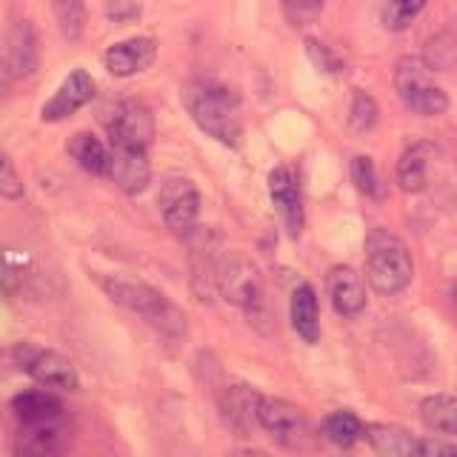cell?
Segmentation results:
<instances>
[{"label": "cell", "instance_id": "83f0119b", "mask_svg": "<svg viewBox=\"0 0 457 457\" xmlns=\"http://www.w3.org/2000/svg\"><path fill=\"white\" fill-rule=\"evenodd\" d=\"M352 180H354L357 189H361L363 195H369V197H380L383 195L378 169H375V163H371V157H366V154L354 157V161H352Z\"/></svg>", "mask_w": 457, "mask_h": 457}, {"label": "cell", "instance_id": "4fadbf2b", "mask_svg": "<svg viewBox=\"0 0 457 457\" xmlns=\"http://www.w3.org/2000/svg\"><path fill=\"white\" fill-rule=\"evenodd\" d=\"M326 289L332 297V306L343 318H354L366 309V283L352 266H332L326 275Z\"/></svg>", "mask_w": 457, "mask_h": 457}, {"label": "cell", "instance_id": "30bf717a", "mask_svg": "<svg viewBox=\"0 0 457 457\" xmlns=\"http://www.w3.org/2000/svg\"><path fill=\"white\" fill-rule=\"evenodd\" d=\"M95 97V80L86 69H75L69 71L66 80L57 86V92L43 104L40 109V118L46 123H57V120H66L71 118L78 109H83L89 100Z\"/></svg>", "mask_w": 457, "mask_h": 457}, {"label": "cell", "instance_id": "5bb4252c", "mask_svg": "<svg viewBox=\"0 0 457 457\" xmlns=\"http://www.w3.org/2000/svg\"><path fill=\"white\" fill-rule=\"evenodd\" d=\"M109 178L118 183V189L126 195H140L152 180V166L146 149H123L112 146V166Z\"/></svg>", "mask_w": 457, "mask_h": 457}, {"label": "cell", "instance_id": "9a60e30c", "mask_svg": "<svg viewBox=\"0 0 457 457\" xmlns=\"http://www.w3.org/2000/svg\"><path fill=\"white\" fill-rule=\"evenodd\" d=\"M257 395L252 386H228L220 397V420L237 437H249L257 426Z\"/></svg>", "mask_w": 457, "mask_h": 457}, {"label": "cell", "instance_id": "7c38bea8", "mask_svg": "<svg viewBox=\"0 0 457 457\" xmlns=\"http://www.w3.org/2000/svg\"><path fill=\"white\" fill-rule=\"evenodd\" d=\"M154 57H157V40L140 35L109 46L104 54V66L114 78H135L154 63Z\"/></svg>", "mask_w": 457, "mask_h": 457}, {"label": "cell", "instance_id": "f546056e", "mask_svg": "<svg viewBox=\"0 0 457 457\" xmlns=\"http://www.w3.org/2000/svg\"><path fill=\"white\" fill-rule=\"evenodd\" d=\"M326 0H283V12H286V21L292 26H306L320 14Z\"/></svg>", "mask_w": 457, "mask_h": 457}, {"label": "cell", "instance_id": "603a6c76", "mask_svg": "<svg viewBox=\"0 0 457 457\" xmlns=\"http://www.w3.org/2000/svg\"><path fill=\"white\" fill-rule=\"evenodd\" d=\"M320 435L328 443H332V446H337V449H352L354 443L366 435V426L361 423L357 414L340 409V411L326 414L323 423H320Z\"/></svg>", "mask_w": 457, "mask_h": 457}, {"label": "cell", "instance_id": "e0dca14e", "mask_svg": "<svg viewBox=\"0 0 457 457\" xmlns=\"http://www.w3.org/2000/svg\"><path fill=\"white\" fill-rule=\"evenodd\" d=\"M6 61H9L12 75H18V78L35 75V69L40 63V46L29 21H18L12 26L9 40H6Z\"/></svg>", "mask_w": 457, "mask_h": 457}, {"label": "cell", "instance_id": "4dcf8cb0", "mask_svg": "<svg viewBox=\"0 0 457 457\" xmlns=\"http://www.w3.org/2000/svg\"><path fill=\"white\" fill-rule=\"evenodd\" d=\"M446 52L457 57V40H454L452 35H437V37L428 40L426 61L432 63V69H435V71H437V69H446V66H452V61L446 57Z\"/></svg>", "mask_w": 457, "mask_h": 457}, {"label": "cell", "instance_id": "44dd1931", "mask_svg": "<svg viewBox=\"0 0 457 457\" xmlns=\"http://www.w3.org/2000/svg\"><path fill=\"white\" fill-rule=\"evenodd\" d=\"M369 446L375 449L378 454L386 457H418V437L406 428L400 426H389V423H375V426H366V435Z\"/></svg>", "mask_w": 457, "mask_h": 457}, {"label": "cell", "instance_id": "7402d4cb", "mask_svg": "<svg viewBox=\"0 0 457 457\" xmlns=\"http://www.w3.org/2000/svg\"><path fill=\"white\" fill-rule=\"evenodd\" d=\"M69 154L83 171H89L95 178L109 175L112 166V152L104 146V140L95 137L92 132H78L75 137L69 140Z\"/></svg>", "mask_w": 457, "mask_h": 457}, {"label": "cell", "instance_id": "cb8c5ba5", "mask_svg": "<svg viewBox=\"0 0 457 457\" xmlns=\"http://www.w3.org/2000/svg\"><path fill=\"white\" fill-rule=\"evenodd\" d=\"M420 420L437 435L457 437V400L449 395H432L420 403Z\"/></svg>", "mask_w": 457, "mask_h": 457}, {"label": "cell", "instance_id": "3957f363", "mask_svg": "<svg viewBox=\"0 0 457 457\" xmlns=\"http://www.w3.org/2000/svg\"><path fill=\"white\" fill-rule=\"evenodd\" d=\"M100 286H104V292L118 306L140 314L157 335H163L166 340L186 337V314L163 292H157L154 286L140 280H126V278H104Z\"/></svg>", "mask_w": 457, "mask_h": 457}, {"label": "cell", "instance_id": "8fae6325", "mask_svg": "<svg viewBox=\"0 0 457 457\" xmlns=\"http://www.w3.org/2000/svg\"><path fill=\"white\" fill-rule=\"evenodd\" d=\"M269 195L271 204H275L283 228L289 232V237H300L306 223V212H303V197H300V186L295 175L286 166L271 169L269 175Z\"/></svg>", "mask_w": 457, "mask_h": 457}, {"label": "cell", "instance_id": "1f68e13d", "mask_svg": "<svg viewBox=\"0 0 457 457\" xmlns=\"http://www.w3.org/2000/svg\"><path fill=\"white\" fill-rule=\"evenodd\" d=\"M0 195H4L6 200L23 197V180L18 175V169H14V163L4 152H0Z\"/></svg>", "mask_w": 457, "mask_h": 457}, {"label": "cell", "instance_id": "6da1fadb", "mask_svg": "<svg viewBox=\"0 0 457 457\" xmlns=\"http://www.w3.org/2000/svg\"><path fill=\"white\" fill-rule=\"evenodd\" d=\"M183 106L189 118L214 140L226 146H237L243 137V114L240 97L223 83L214 80H192L183 89Z\"/></svg>", "mask_w": 457, "mask_h": 457}, {"label": "cell", "instance_id": "484cf974", "mask_svg": "<svg viewBox=\"0 0 457 457\" xmlns=\"http://www.w3.org/2000/svg\"><path fill=\"white\" fill-rule=\"evenodd\" d=\"M378 104H375V97L366 95L363 89H357L354 97H352V106H349V129L352 132H369V129H375L378 126Z\"/></svg>", "mask_w": 457, "mask_h": 457}, {"label": "cell", "instance_id": "d6986e66", "mask_svg": "<svg viewBox=\"0 0 457 457\" xmlns=\"http://www.w3.org/2000/svg\"><path fill=\"white\" fill-rule=\"evenodd\" d=\"M289 314H292V326L300 335V340L303 343L320 340V303H318V295H314V289L309 283H300L292 292Z\"/></svg>", "mask_w": 457, "mask_h": 457}, {"label": "cell", "instance_id": "ac0fdd59", "mask_svg": "<svg viewBox=\"0 0 457 457\" xmlns=\"http://www.w3.org/2000/svg\"><path fill=\"white\" fill-rule=\"evenodd\" d=\"M435 161V143L420 140L409 146L397 161V183L400 189L409 192V195H418L426 189V180H428V166Z\"/></svg>", "mask_w": 457, "mask_h": 457}, {"label": "cell", "instance_id": "d6a6232c", "mask_svg": "<svg viewBox=\"0 0 457 457\" xmlns=\"http://www.w3.org/2000/svg\"><path fill=\"white\" fill-rule=\"evenodd\" d=\"M418 457H457V443L426 437L418 443Z\"/></svg>", "mask_w": 457, "mask_h": 457}, {"label": "cell", "instance_id": "8992f818", "mask_svg": "<svg viewBox=\"0 0 457 457\" xmlns=\"http://www.w3.org/2000/svg\"><path fill=\"white\" fill-rule=\"evenodd\" d=\"M257 426L283 449H306L312 443V423L303 409L280 397L257 400Z\"/></svg>", "mask_w": 457, "mask_h": 457}, {"label": "cell", "instance_id": "7a4b0ae2", "mask_svg": "<svg viewBox=\"0 0 457 457\" xmlns=\"http://www.w3.org/2000/svg\"><path fill=\"white\" fill-rule=\"evenodd\" d=\"M214 286L218 292L228 300L232 306L246 312L249 323L257 332H271L275 326V314H271L266 303V289H263V275L249 257L228 254L223 261L214 263Z\"/></svg>", "mask_w": 457, "mask_h": 457}, {"label": "cell", "instance_id": "f1b7e54d", "mask_svg": "<svg viewBox=\"0 0 457 457\" xmlns=\"http://www.w3.org/2000/svg\"><path fill=\"white\" fill-rule=\"evenodd\" d=\"M306 54H309V61L318 66L320 71H326V75H340L343 71V61H340V54L335 49H328L323 40L318 37H309L306 40Z\"/></svg>", "mask_w": 457, "mask_h": 457}, {"label": "cell", "instance_id": "836d02e7", "mask_svg": "<svg viewBox=\"0 0 457 457\" xmlns=\"http://www.w3.org/2000/svg\"><path fill=\"white\" fill-rule=\"evenodd\" d=\"M452 309H454V314H457V280H454V286H452Z\"/></svg>", "mask_w": 457, "mask_h": 457}, {"label": "cell", "instance_id": "52a82bcc", "mask_svg": "<svg viewBox=\"0 0 457 457\" xmlns=\"http://www.w3.org/2000/svg\"><path fill=\"white\" fill-rule=\"evenodd\" d=\"M14 363H18L21 371H26L35 383L46 386V389L75 392L80 383L78 369L69 357H63L61 352H52V349L32 346V343H21V346L14 349Z\"/></svg>", "mask_w": 457, "mask_h": 457}, {"label": "cell", "instance_id": "2e32d148", "mask_svg": "<svg viewBox=\"0 0 457 457\" xmlns=\"http://www.w3.org/2000/svg\"><path fill=\"white\" fill-rule=\"evenodd\" d=\"M14 418L21 420V426H35V423H54L66 418V409L61 403V397L46 392V389H29L21 392L12 400Z\"/></svg>", "mask_w": 457, "mask_h": 457}, {"label": "cell", "instance_id": "ba28073f", "mask_svg": "<svg viewBox=\"0 0 457 457\" xmlns=\"http://www.w3.org/2000/svg\"><path fill=\"white\" fill-rule=\"evenodd\" d=\"M157 206H161L163 220L175 235L195 232L200 218V192L189 178H166L161 183V192H157Z\"/></svg>", "mask_w": 457, "mask_h": 457}, {"label": "cell", "instance_id": "5b68a950", "mask_svg": "<svg viewBox=\"0 0 457 457\" xmlns=\"http://www.w3.org/2000/svg\"><path fill=\"white\" fill-rule=\"evenodd\" d=\"M395 89L400 100L414 114H423V118H437V114L449 109V95L437 86L435 69L426 57H400L395 66Z\"/></svg>", "mask_w": 457, "mask_h": 457}, {"label": "cell", "instance_id": "277c9868", "mask_svg": "<svg viewBox=\"0 0 457 457\" xmlns=\"http://www.w3.org/2000/svg\"><path fill=\"white\" fill-rule=\"evenodd\" d=\"M414 275L409 246L389 228H371L366 237V280L383 297H395L406 289Z\"/></svg>", "mask_w": 457, "mask_h": 457}, {"label": "cell", "instance_id": "4316f807", "mask_svg": "<svg viewBox=\"0 0 457 457\" xmlns=\"http://www.w3.org/2000/svg\"><path fill=\"white\" fill-rule=\"evenodd\" d=\"M423 6L426 0H383V21L389 29H406Z\"/></svg>", "mask_w": 457, "mask_h": 457}, {"label": "cell", "instance_id": "9c48e42d", "mask_svg": "<svg viewBox=\"0 0 457 457\" xmlns=\"http://www.w3.org/2000/svg\"><path fill=\"white\" fill-rule=\"evenodd\" d=\"M106 135L112 146L149 149L154 137V118L140 100H120L106 118Z\"/></svg>", "mask_w": 457, "mask_h": 457}, {"label": "cell", "instance_id": "ffe728a7", "mask_svg": "<svg viewBox=\"0 0 457 457\" xmlns=\"http://www.w3.org/2000/svg\"><path fill=\"white\" fill-rule=\"evenodd\" d=\"M18 449L21 454H57L66 449V428L63 420L54 423H35V426H21V437H18Z\"/></svg>", "mask_w": 457, "mask_h": 457}, {"label": "cell", "instance_id": "d4e9b609", "mask_svg": "<svg viewBox=\"0 0 457 457\" xmlns=\"http://www.w3.org/2000/svg\"><path fill=\"white\" fill-rule=\"evenodd\" d=\"M52 12L61 35L66 40H80L86 32V4L83 0H52Z\"/></svg>", "mask_w": 457, "mask_h": 457}]
</instances>
